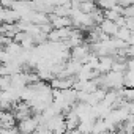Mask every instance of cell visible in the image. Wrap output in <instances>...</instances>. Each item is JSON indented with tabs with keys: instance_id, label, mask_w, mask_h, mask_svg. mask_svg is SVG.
<instances>
[{
	"instance_id": "cell-7",
	"label": "cell",
	"mask_w": 134,
	"mask_h": 134,
	"mask_svg": "<svg viewBox=\"0 0 134 134\" xmlns=\"http://www.w3.org/2000/svg\"><path fill=\"white\" fill-rule=\"evenodd\" d=\"M96 5L99 10L106 11V10H112L117 5V0H96Z\"/></svg>"
},
{
	"instance_id": "cell-6",
	"label": "cell",
	"mask_w": 134,
	"mask_h": 134,
	"mask_svg": "<svg viewBox=\"0 0 134 134\" xmlns=\"http://www.w3.org/2000/svg\"><path fill=\"white\" fill-rule=\"evenodd\" d=\"M120 96H121L123 101L132 103L134 101V87H123V88H120Z\"/></svg>"
},
{
	"instance_id": "cell-9",
	"label": "cell",
	"mask_w": 134,
	"mask_h": 134,
	"mask_svg": "<svg viewBox=\"0 0 134 134\" xmlns=\"http://www.w3.org/2000/svg\"><path fill=\"white\" fill-rule=\"evenodd\" d=\"M131 33H132V30H129L128 27H118V32H117V38H120V40H123V41H128V38L131 36Z\"/></svg>"
},
{
	"instance_id": "cell-8",
	"label": "cell",
	"mask_w": 134,
	"mask_h": 134,
	"mask_svg": "<svg viewBox=\"0 0 134 134\" xmlns=\"http://www.w3.org/2000/svg\"><path fill=\"white\" fill-rule=\"evenodd\" d=\"M121 18V14L117 11V10H106L104 11V19H109V21H114V22H117L118 19Z\"/></svg>"
},
{
	"instance_id": "cell-1",
	"label": "cell",
	"mask_w": 134,
	"mask_h": 134,
	"mask_svg": "<svg viewBox=\"0 0 134 134\" xmlns=\"http://www.w3.org/2000/svg\"><path fill=\"white\" fill-rule=\"evenodd\" d=\"M38 126H40V121H38L36 115H32V117H29V118H24V120L18 121V129H19V132H25V134L35 132V131L38 129Z\"/></svg>"
},
{
	"instance_id": "cell-10",
	"label": "cell",
	"mask_w": 134,
	"mask_h": 134,
	"mask_svg": "<svg viewBox=\"0 0 134 134\" xmlns=\"http://www.w3.org/2000/svg\"><path fill=\"white\" fill-rule=\"evenodd\" d=\"M134 2L132 0H117V5H120V7H123V8H128L129 5H132Z\"/></svg>"
},
{
	"instance_id": "cell-3",
	"label": "cell",
	"mask_w": 134,
	"mask_h": 134,
	"mask_svg": "<svg viewBox=\"0 0 134 134\" xmlns=\"http://www.w3.org/2000/svg\"><path fill=\"white\" fill-rule=\"evenodd\" d=\"M0 126L2 128H14L18 126V120L13 110H0Z\"/></svg>"
},
{
	"instance_id": "cell-11",
	"label": "cell",
	"mask_w": 134,
	"mask_h": 134,
	"mask_svg": "<svg viewBox=\"0 0 134 134\" xmlns=\"http://www.w3.org/2000/svg\"><path fill=\"white\" fill-rule=\"evenodd\" d=\"M132 2H134V0H132Z\"/></svg>"
},
{
	"instance_id": "cell-2",
	"label": "cell",
	"mask_w": 134,
	"mask_h": 134,
	"mask_svg": "<svg viewBox=\"0 0 134 134\" xmlns=\"http://www.w3.org/2000/svg\"><path fill=\"white\" fill-rule=\"evenodd\" d=\"M76 82V76H70V77H54L49 85L55 90H66V88H73Z\"/></svg>"
},
{
	"instance_id": "cell-4",
	"label": "cell",
	"mask_w": 134,
	"mask_h": 134,
	"mask_svg": "<svg viewBox=\"0 0 134 134\" xmlns=\"http://www.w3.org/2000/svg\"><path fill=\"white\" fill-rule=\"evenodd\" d=\"M49 22L54 29H63V27H73V21L68 16H57V14H51L49 16Z\"/></svg>"
},
{
	"instance_id": "cell-5",
	"label": "cell",
	"mask_w": 134,
	"mask_h": 134,
	"mask_svg": "<svg viewBox=\"0 0 134 134\" xmlns=\"http://www.w3.org/2000/svg\"><path fill=\"white\" fill-rule=\"evenodd\" d=\"M98 27H99V29H101V32H103V33H106L107 36H115V35H117V32H118V25H117V22L109 21V19H104Z\"/></svg>"
}]
</instances>
